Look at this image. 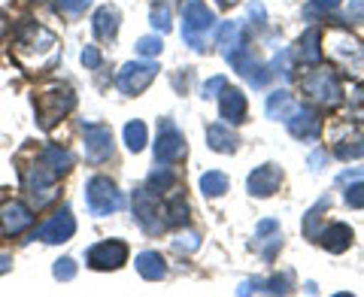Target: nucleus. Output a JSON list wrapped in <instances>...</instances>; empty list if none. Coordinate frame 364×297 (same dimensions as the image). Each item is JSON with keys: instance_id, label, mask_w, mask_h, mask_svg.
<instances>
[{"instance_id": "obj_1", "label": "nucleus", "mask_w": 364, "mask_h": 297, "mask_svg": "<svg viewBox=\"0 0 364 297\" xmlns=\"http://www.w3.org/2000/svg\"><path fill=\"white\" fill-rule=\"evenodd\" d=\"M13 55L25 70H46L58 61V37L40 21H21L13 40Z\"/></svg>"}, {"instance_id": "obj_2", "label": "nucleus", "mask_w": 364, "mask_h": 297, "mask_svg": "<svg viewBox=\"0 0 364 297\" xmlns=\"http://www.w3.org/2000/svg\"><path fill=\"white\" fill-rule=\"evenodd\" d=\"M215 31V13L203 0H186L182 4V40L195 52L207 49L210 33Z\"/></svg>"}, {"instance_id": "obj_3", "label": "nucleus", "mask_w": 364, "mask_h": 297, "mask_svg": "<svg viewBox=\"0 0 364 297\" xmlns=\"http://www.w3.org/2000/svg\"><path fill=\"white\" fill-rule=\"evenodd\" d=\"M76 107V94L70 85H52L37 94L33 100V109H37V124L43 131H52L67 112H73Z\"/></svg>"}, {"instance_id": "obj_4", "label": "nucleus", "mask_w": 364, "mask_h": 297, "mask_svg": "<svg viewBox=\"0 0 364 297\" xmlns=\"http://www.w3.org/2000/svg\"><path fill=\"white\" fill-rule=\"evenodd\" d=\"M325 55L331 61H337L349 73H364V45L352 37L349 31H328V37L322 40Z\"/></svg>"}, {"instance_id": "obj_5", "label": "nucleus", "mask_w": 364, "mask_h": 297, "mask_svg": "<svg viewBox=\"0 0 364 297\" xmlns=\"http://www.w3.org/2000/svg\"><path fill=\"white\" fill-rule=\"evenodd\" d=\"M85 203H88V212L104 219L109 212H119L122 210V191L116 188V182L109 176H91L85 182Z\"/></svg>"}, {"instance_id": "obj_6", "label": "nucleus", "mask_w": 364, "mask_h": 297, "mask_svg": "<svg viewBox=\"0 0 364 297\" xmlns=\"http://www.w3.org/2000/svg\"><path fill=\"white\" fill-rule=\"evenodd\" d=\"M304 94L318 107L334 109L343 100V88H340V79L334 70H310L304 76Z\"/></svg>"}, {"instance_id": "obj_7", "label": "nucleus", "mask_w": 364, "mask_h": 297, "mask_svg": "<svg viewBox=\"0 0 364 297\" xmlns=\"http://www.w3.org/2000/svg\"><path fill=\"white\" fill-rule=\"evenodd\" d=\"M55 182H58V173H55V170L43 161V158H37L33 167L28 170V176H25V191H28V198H31V203L37 210L58 198V191H55Z\"/></svg>"}, {"instance_id": "obj_8", "label": "nucleus", "mask_w": 364, "mask_h": 297, "mask_svg": "<svg viewBox=\"0 0 364 297\" xmlns=\"http://www.w3.org/2000/svg\"><path fill=\"white\" fill-rule=\"evenodd\" d=\"M131 207H134V219L136 225L143 227L149 237L161 234L164 231V219H161V200L152 188H134V198H131Z\"/></svg>"}, {"instance_id": "obj_9", "label": "nucleus", "mask_w": 364, "mask_h": 297, "mask_svg": "<svg viewBox=\"0 0 364 297\" xmlns=\"http://www.w3.org/2000/svg\"><path fill=\"white\" fill-rule=\"evenodd\" d=\"M155 76H158V64L152 58H146V61H128L119 70V76H116V88L122 91V94L136 97L140 91H146V88L152 85Z\"/></svg>"}, {"instance_id": "obj_10", "label": "nucleus", "mask_w": 364, "mask_h": 297, "mask_svg": "<svg viewBox=\"0 0 364 297\" xmlns=\"http://www.w3.org/2000/svg\"><path fill=\"white\" fill-rule=\"evenodd\" d=\"M186 158V136L176 131L170 119L158 122V143H155V164H176Z\"/></svg>"}, {"instance_id": "obj_11", "label": "nucleus", "mask_w": 364, "mask_h": 297, "mask_svg": "<svg viewBox=\"0 0 364 297\" xmlns=\"http://www.w3.org/2000/svg\"><path fill=\"white\" fill-rule=\"evenodd\" d=\"M85 261L91 270H119L128 264V243L122 239H104V243H95L85 252Z\"/></svg>"}, {"instance_id": "obj_12", "label": "nucleus", "mask_w": 364, "mask_h": 297, "mask_svg": "<svg viewBox=\"0 0 364 297\" xmlns=\"http://www.w3.org/2000/svg\"><path fill=\"white\" fill-rule=\"evenodd\" d=\"M225 61L231 64L234 70L240 73V76H243V79H246V82L252 85V88H264V85H267V79L273 76V73H270L267 67L261 64L258 58H252V55H249L246 45H243V49H237V52H231Z\"/></svg>"}, {"instance_id": "obj_13", "label": "nucleus", "mask_w": 364, "mask_h": 297, "mask_svg": "<svg viewBox=\"0 0 364 297\" xmlns=\"http://www.w3.org/2000/svg\"><path fill=\"white\" fill-rule=\"evenodd\" d=\"M73 234H76V219H73V212H70V207H61L49 222L37 227L33 239H43V243H67V239H70Z\"/></svg>"}, {"instance_id": "obj_14", "label": "nucleus", "mask_w": 364, "mask_h": 297, "mask_svg": "<svg viewBox=\"0 0 364 297\" xmlns=\"http://www.w3.org/2000/svg\"><path fill=\"white\" fill-rule=\"evenodd\" d=\"M82 143H85V158L88 161H107L112 158V134L104 124H82Z\"/></svg>"}, {"instance_id": "obj_15", "label": "nucleus", "mask_w": 364, "mask_h": 297, "mask_svg": "<svg viewBox=\"0 0 364 297\" xmlns=\"http://www.w3.org/2000/svg\"><path fill=\"white\" fill-rule=\"evenodd\" d=\"M279 185H282V170L277 164H261L246 179V188L252 198H270V194L279 191Z\"/></svg>"}, {"instance_id": "obj_16", "label": "nucleus", "mask_w": 364, "mask_h": 297, "mask_svg": "<svg viewBox=\"0 0 364 297\" xmlns=\"http://www.w3.org/2000/svg\"><path fill=\"white\" fill-rule=\"evenodd\" d=\"M33 225V212L31 207H25L21 200H9L4 203V210H0V227H4V234L16 237L21 231H28V227Z\"/></svg>"}, {"instance_id": "obj_17", "label": "nucleus", "mask_w": 364, "mask_h": 297, "mask_svg": "<svg viewBox=\"0 0 364 297\" xmlns=\"http://www.w3.org/2000/svg\"><path fill=\"white\" fill-rule=\"evenodd\" d=\"M286 124H289V134L298 136V140H316V136L322 134V119H318V112L310 107H298Z\"/></svg>"}, {"instance_id": "obj_18", "label": "nucleus", "mask_w": 364, "mask_h": 297, "mask_svg": "<svg viewBox=\"0 0 364 297\" xmlns=\"http://www.w3.org/2000/svg\"><path fill=\"white\" fill-rule=\"evenodd\" d=\"M219 112H222L225 124H243L246 122V94L240 88L225 85L219 91Z\"/></svg>"}, {"instance_id": "obj_19", "label": "nucleus", "mask_w": 364, "mask_h": 297, "mask_svg": "<svg viewBox=\"0 0 364 297\" xmlns=\"http://www.w3.org/2000/svg\"><path fill=\"white\" fill-rule=\"evenodd\" d=\"M279 246H282V234H279V222L277 219H261L255 225V249L261 255H264L267 261L277 258L279 252Z\"/></svg>"}, {"instance_id": "obj_20", "label": "nucleus", "mask_w": 364, "mask_h": 297, "mask_svg": "<svg viewBox=\"0 0 364 297\" xmlns=\"http://www.w3.org/2000/svg\"><path fill=\"white\" fill-rule=\"evenodd\" d=\"M322 40H325V33L318 31V28H306L301 33V40H298V58L304 64H310V67L322 64L325 61V45H322Z\"/></svg>"}, {"instance_id": "obj_21", "label": "nucleus", "mask_w": 364, "mask_h": 297, "mask_svg": "<svg viewBox=\"0 0 364 297\" xmlns=\"http://www.w3.org/2000/svg\"><path fill=\"white\" fill-rule=\"evenodd\" d=\"M352 239H355V234H352V227L346 222H334L328 225L322 234H318V243H322L331 255H343L346 249L352 246Z\"/></svg>"}, {"instance_id": "obj_22", "label": "nucleus", "mask_w": 364, "mask_h": 297, "mask_svg": "<svg viewBox=\"0 0 364 297\" xmlns=\"http://www.w3.org/2000/svg\"><path fill=\"white\" fill-rule=\"evenodd\" d=\"M119 21H122V16H119V9L116 6H100L97 13H95V18H91V28H95V37L97 40H104V43H112L119 37Z\"/></svg>"}, {"instance_id": "obj_23", "label": "nucleus", "mask_w": 364, "mask_h": 297, "mask_svg": "<svg viewBox=\"0 0 364 297\" xmlns=\"http://www.w3.org/2000/svg\"><path fill=\"white\" fill-rule=\"evenodd\" d=\"M237 143H240V136L231 131V124H210L207 128V146L213 152L231 155V152H237Z\"/></svg>"}, {"instance_id": "obj_24", "label": "nucleus", "mask_w": 364, "mask_h": 297, "mask_svg": "<svg viewBox=\"0 0 364 297\" xmlns=\"http://www.w3.org/2000/svg\"><path fill=\"white\" fill-rule=\"evenodd\" d=\"M246 25L243 21H225L222 31H219V52H222V58H228L231 52L237 49H243L246 45Z\"/></svg>"}, {"instance_id": "obj_25", "label": "nucleus", "mask_w": 364, "mask_h": 297, "mask_svg": "<svg viewBox=\"0 0 364 297\" xmlns=\"http://www.w3.org/2000/svg\"><path fill=\"white\" fill-rule=\"evenodd\" d=\"M264 109H267V119H273V122H289L291 112L298 109V104H294V97L289 94L286 88H279V91H273V94H267Z\"/></svg>"}, {"instance_id": "obj_26", "label": "nucleus", "mask_w": 364, "mask_h": 297, "mask_svg": "<svg viewBox=\"0 0 364 297\" xmlns=\"http://www.w3.org/2000/svg\"><path fill=\"white\" fill-rule=\"evenodd\" d=\"M134 267L146 282H158V279L167 276V264H164V258L158 252H140L134 258Z\"/></svg>"}, {"instance_id": "obj_27", "label": "nucleus", "mask_w": 364, "mask_h": 297, "mask_svg": "<svg viewBox=\"0 0 364 297\" xmlns=\"http://www.w3.org/2000/svg\"><path fill=\"white\" fill-rule=\"evenodd\" d=\"M161 215H164V225H186L188 222V200L182 198L179 191H173L161 203Z\"/></svg>"}, {"instance_id": "obj_28", "label": "nucleus", "mask_w": 364, "mask_h": 297, "mask_svg": "<svg viewBox=\"0 0 364 297\" xmlns=\"http://www.w3.org/2000/svg\"><path fill=\"white\" fill-rule=\"evenodd\" d=\"M149 188L158 194V198H161V194H170V191L179 188V176L167 164H161V167L155 164V170L149 173Z\"/></svg>"}, {"instance_id": "obj_29", "label": "nucleus", "mask_w": 364, "mask_h": 297, "mask_svg": "<svg viewBox=\"0 0 364 297\" xmlns=\"http://www.w3.org/2000/svg\"><path fill=\"white\" fill-rule=\"evenodd\" d=\"M40 158H43V161H46V164H49V167H52V170H55V173H58V176H64V173H67V170H70V167H73V155H70V152H67V148H61V146H55V143H52V146H46Z\"/></svg>"}, {"instance_id": "obj_30", "label": "nucleus", "mask_w": 364, "mask_h": 297, "mask_svg": "<svg viewBox=\"0 0 364 297\" xmlns=\"http://www.w3.org/2000/svg\"><path fill=\"white\" fill-rule=\"evenodd\" d=\"M200 191H203V198H222L228 191V176L222 170H210V173L200 176Z\"/></svg>"}, {"instance_id": "obj_31", "label": "nucleus", "mask_w": 364, "mask_h": 297, "mask_svg": "<svg viewBox=\"0 0 364 297\" xmlns=\"http://www.w3.org/2000/svg\"><path fill=\"white\" fill-rule=\"evenodd\" d=\"M337 158H343V161H355V158H364V134H352V136H343V140L337 143Z\"/></svg>"}, {"instance_id": "obj_32", "label": "nucleus", "mask_w": 364, "mask_h": 297, "mask_svg": "<svg viewBox=\"0 0 364 297\" xmlns=\"http://www.w3.org/2000/svg\"><path fill=\"white\" fill-rule=\"evenodd\" d=\"M328 207H331V198H322L310 212L304 215V237L318 239V234H322V231H318V222H322V212H325Z\"/></svg>"}, {"instance_id": "obj_33", "label": "nucleus", "mask_w": 364, "mask_h": 297, "mask_svg": "<svg viewBox=\"0 0 364 297\" xmlns=\"http://www.w3.org/2000/svg\"><path fill=\"white\" fill-rule=\"evenodd\" d=\"M124 146H128V152H143L146 148V124L143 122H128L124 124Z\"/></svg>"}, {"instance_id": "obj_34", "label": "nucleus", "mask_w": 364, "mask_h": 297, "mask_svg": "<svg viewBox=\"0 0 364 297\" xmlns=\"http://www.w3.org/2000/svg\"><path fill=\"white\" fill-rule=\"evenodd\" d=\"M149 21H152V28L158 33H167L170 28H173V18H170V4H167V0H155L152 13H149Z\"/></svg>"}, {"instance_id": "obj_35", "label": "nucleus", "mask_w": 364, "mask_h": 297, "mask_svg": "<svg viewBox=\"0 0 364 297\" xmlns=\"http://www.w3.org/2000/svg\"><path fill=\"white\" fill-rule=\"evenodd\" d=\"M349 119L364 124V85H352L349 94Z\"/></svg>"}, {"instance_id": "obj_36", "label": "nucleus", "mask_w": 364, "mask_h": 297, "mask_svg": "<svg viewBox=\"0 0 364 297\" xmlns=\"http://www.w3.org/2000/svg\"><path fill=\"white\" fill-rule=\"evenodd\" d=\"M270 73L282 76V79H291V52L289 49L277 52V58H273V64H270Z\"/></svg>"}, {"instance_id": "obj_37", "label": "nucleus", "mask_w": 364, "mask_h": 297, "mask_svg": "<svg viewBox=\"0 0 364 297\" xmlns=\"http://www.w3.org/2000/svg\"><path fill=\"white\" fill-rule=\"evenodd\" d=\"M173 249H176L179 255L198 252V249H200V234H195V231H188V234H179V237L173 239Z\"/></svg>"}, {"instance_id": "obj_38", "label": "nucleus", "mask_w": 364, "mask_h": 297, "mask_svg": "<svg viewBox=\"0 0 364 297\" xmlns=\"http://www.w3.org/2000/svg\"><path fill=\"white\" fill-rule=\"evenodd\" d=\"M161 49H164L161 37H140V40H136V52H140L143 58H158Z\"/></svg>"}, {"instance_id": "obj_39", "label": "nucleus", "mask_w": 364, "mask_h": 297, "mask_svg": "<svg viewBox=\"0 0 364 297\" xmlns=\"http://www.w3.org/2000/svg\"><path fill=\"white\" fill-rule=\"evenodd\" d=\"M52 273H55V279L58 282H70L76 276V261L73 258H58L55 261V267H52Z\"/></svg>"}, {"instance_id": "obj_40", "label": "nucleus", "mask_w": 364, "mask_h": 297, "mask_svg": "<svg viewBox=\"0 0 364 297\" xmlns=\"http://www.w3.org/2000/svg\"><path fill=\"white\" fill-rule=\"evenodd\" d=\"M264 291L267 294H289L291 291V276H289V273H282V276L264 279Z\"/></svg>"}, {"instance_id": "obj_41", "label": "nucleus", "mask_w": 364, "mask_h": 297, "mask_svg": "<svg viewBox=\"0 0 364 297\" xmlns=\"http://www.w3.org/2000/svg\"><path fill=\"white\" fill-rule=\"evenodd\" d=\"M346 203L352 210H364V179H355L346 188Z\"/></svg>"}, {"instance_id": "obj_42", "label": "nucleus", "mask_w": 364, "mask_h": 297, "mask_svg": "<svg viewBox=\"0 0 364 297\" xmlns=\"http://www.w3.org/2000/svg\"><path fill=\"white\" fill-rule=\"evenodd\" d=\"M88 4L91 0H55V9H58L61 16H79V13H85Z\"/></svg>"}, {"instance_id": "obj_43", "label": "nucleus", "mask_w": 364, "mask_h": 297, "mask_svg": "<svg viewBox=\"0 0 364 297\" xmlns=\"http://www.w3.org/2000/svg\"><path fill=\"white\" fill-rule=\"evenodd\" d=\"M79 58H82L85 70H100V64H104V55H100V49H97V45H85Z\"/></svg>"}, {"instance_id": "obj_44", "label": "nucleus", "mask_w": 364, "mask_h": 297, "mask_svg": "<svg viewBox=\"0 0 364 297\" xmlns=\"http://www.w3.org/2000/svg\"><path fill=\"white\" fill-rule=\"evenodd\" d=\"M228 85V79L225 76H213V79H207L203 82V88H200V97L203 100H213V97H219V91Z\"/></svg>"}, {"instance_id": "obj_45", "label": "nucleus", "mask_w": 364, "mask_h": 297, "mask_svg": "<svg viewBox=\"0 0 364 297\" xmlns=\"http://www.w3.org/2000/svg\"><path fill=\"white\" fill-rule=\"evenodd\" d=\"M346 18L349 21H361V25H364V0H349Z\"/></svg>"}, {"instance_id": "obj_46", "label": "nucleus", "mask_w": 364, "mask_h": 297, "mask_svg": "<svg viewBox=\"0 0 364 297\" xmlns=\"http://www.w3.org/2000/svg\"><path fill=\"white\" fill-rule=\"evenodd\" d=\"M355 179H364V167H352V170H343V173L337 176L340 185H349V182H355Z\"/></svg>"}, {"instance_id": "obj_47", "label": "nucleus", "mask_w": 364, "mask_h": 297, "mask_svg": "<svg viewBox=\"0 0 364 297\" xmlns=\"http://www.w3.org/2000/svg\"><path fill=\"white\" fill-rule=\"evenodd\" d=\"M325 161H328V152H325V148H316V152L310 155V170H322Z\"/></svg>"}, {"instance_id": "obj_48", "label": "nucleus", "mask_w": 364, "mask_h": 297, "mask_svg": "<svg viewBox=\"0 0 364 297\" xmlns=\"http://www.w3.org/2000/svg\"><path fill=\"white\" fill-rule=\"evenodd\" d=\"M249 18H255V25H264V18H267L264 6H261V4H249Z\"/></svg>"}, {"instance_id": "obj_49", "label": "nucleus", "mask_w": 364, "mask_h": 297, "mask_svg": "<svg viewBox=\"0 0 364 297\" xmlns=\"http://www.w3.org/2000/svg\"><path fill=\"white\" fill-rule=\"evenodd\" d=\"M340 0H313V9H334Z\"/></svg>"}, {"instance_id": "obj_50", "label": "nucleus", "mask_w": 364, "mask_h": 297, "mask_svg": "<svg viewBox=\"0 0 364 297\" xmlns=\"http://www.w3.org/2000/svg\"><path fill=\"white\" fill-rule=\"evenodd\" d=\"M9 267H13V258H9V255H0V273H6Z\"/></svg>"}, {"instance_id": "obj_51", "label": "nucleus", "mask_w": 364, "mask_h": 297, "mask_svg": "<svg viewBox=\"0 0 364 297\" xmlns=\"http://www.w3.org/2000/svg\"><path fill=\"white\" fill-rule=\"evenodd\" d=\"M6 31H9V21H6V16H4V13H0V40L6 37Z\"/></svg>"}, {"instance_id": "obj_52", "label": "nucleus", "mask_w": 364, "mask_h": 297, "mask_svg": "<svg viewBox=\"0 0 364 297\" xmlns=\"http://www.w3.org/2000/svg\"><path fill=\"white\" fill-rule=\"evenodd\" d=\"M215 4H219L222 9H231V6H237V4H240V0H215Z\"/></svg>"}, {"instance_id": "obj_53", "label": "nucleus", "mask_w": 364, "mask_h": 297, "mask_svg": "<svg viewBox=\"0 0 364 297\" xmlns=\"http://www.w3.org/2000/svg\"><path fill=\"white\" fill-rule=\"evenodd\" d=\"M37 4H40V0H37Z\"/></svg>"}]
</instances>
